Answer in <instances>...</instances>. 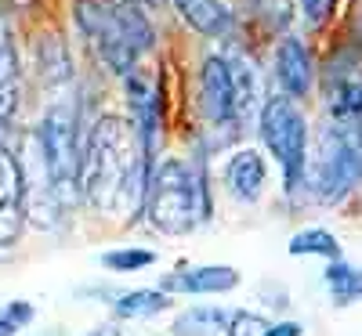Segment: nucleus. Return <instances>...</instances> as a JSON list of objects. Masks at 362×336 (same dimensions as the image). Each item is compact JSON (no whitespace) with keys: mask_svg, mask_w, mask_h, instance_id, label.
<instances>
[{"mask_svg":"<svg viewBox=\"0 0 362 336\" xmlns=\"http://www.w3.org/2000/svg\"><path fill=\"white\" fill-rule=\"evenodd\" d=\"M148 170H153V160L141 152L138 134L116 116L98 119L80 145V196L98 213H134L145 199Z\"/></svg>","mask_w":362,"mask_h":336,"instance_id":"obj_1","label":"nucleus"},{"mask_svg":"<svg viewBox=\"0 0 362 336\" xmlns=\"http://www.w3.org/2000/svg\"><path fill=\"white\" fill-rule=\"evenodd\" d=\"M76 29L112 76L138 69V58L153 51L156 33L138 0H80Z\"/></svg>","mask_w":362,"mask_h":336,"instance_id":"obj_2","label":"nucleus"},{"mask_svg":"<svg viewBox=\"0 0 362 336\" xmlns=\"http://www.w3.org/2000/svg\"><path fill=\"white\" fill-rule=\"evenodd\" d=\"M141 206L148 213V221H153V228L163 235H185L210 213L203 181L181 160H163L160 167L148 170Z\"/></svg>","mask_w":362,"mask_h":336,"instance_id":"obj_3","label":"nucleus"},{"mask_svg":"<svg viewBox=\"0 0 362 336\" xmlns=\"http://www.w3.org/2000/svg\"><path fill=\"white\" fill-rule=\"evenodd\" d=\"M257 131H261L264 148L276 156V163L283 170V185L290 192H297L300 177H305V160H308V119H305V112L297 109L293 98L272 95L257 109Z\"/></svg>","mask_w":362,"mask_h":336,"instance_id":"obj_4","label":"nucleus"},{"mask_svg":"<svg viewBox=\"0 0 362 336\" xmlns=\"http://www.w3.org/2000/svg\"><path fill=\"white\" fill-rule=\"evenodd\" d=\"M37 138H40V152L51 170L58 199L73 206L80 196V131H76L73 109L54 105L37 124Z\"/></svg>","mask_w":362,"mask_h":336,"instance_id":"obj_5","label":"nucleus"},{"mask_svg":"<svg viewBox=\"0 0 362 336\" xmlns=\"http://www.w3.org/2000/svg\"><path fill=\"white\" fill-rule=\"evenodd\" d=\"M199 112H203V127L210 134V145H228L243 131V112L235 102V83L228 73V58L225 51L206 54L199 66Z\"/></svg>","mask_w":362,"mask_h":336,"instance_id":"obj_6","label":"nucleus"},{"mask_svg":"<svg viewBox=\"0 0 362 336\" xmlns=\"http://www.w3.org/2000/svg\"><path fill=\"white\" fill-rule=\"evenodd\" d=\"M322 95L329 119H362V58H334L322 80Z\"/></svg>","mask_w":362,"mask_h":336,"instance_id":"obj_7","label":"nucleus"},{"mask_svg":"<svg viewBox=\"0 0 362 336\" xmlns=\"http://www.w3.org/2000/svg\"><path fill=\"white\" fill-rule=\"evenodd\" d=\"M124 90H127V109H131V131L138 134V145L148 160L156 152V131H160V95L148 76H141L138 69L124 76Z\"/></svg>","mask_w":362,"mask_h":336,"instance_id":"obj_8","label":"nucleus"},{"mask_svg":"<svg viewBox=\"0 0 362 336\" xmlns=\"http://www.w3.org/2000/svg\"><path fill=\"white\" fill-rule=\"evenodd\" d=\"M276 80L283 87V95L300 102L312 95L315 83V66H312V51L300 44L297 37H283L276 47Z\"/></svg>","mask_w":362,"mask_h":336,"instance_id":"obj_9","label":"nucleus"},{"mask_svg":"<svg viewBox=\"0 0 362 336\" xmlns=\"http://www.w3.org/2000/svg\"><path fill=\"white\" fill-rule=\"evenodd\" d=\"M170 8L199 37L228 40L235 33V15H232V8L225 4V0H170Z\"/></svg>","mask_w":362,"mask_h":336,"instance_id":"obj_10","label":"nucleus"},{"mask_svg":"<svg viewBox=\"0 0 362 336\" xmlns=\"http://www.w3.org/2000/svg\"><path fill=\"white\" fill-rule=\"evenodd\" d=\"M225 188L232 199L239 203H257L261 192H264V181H268V167H264V156L257 148H239L228 156L225 163Z\"/></svg>","mask_w":362,"mask_h":336,"instance_id":"obj_11","label":"nucleus"},{"mask_svg":"<svg viewBox=\"0 0 362 336\" xmlns=\"http://www.w3.org/2000/svg\"><path fill=\"white\" fill-rule=\"evenodd\" d=\"M33 66H37V76L47 90H66L73 83V58H69V47L58 33H37L33 40Z\"/></svg>","mask_w":362,"mask_h":336,"instance_id":"obj_12","label":"nucleus"},{"mask_svg":"<svg viewBox=\"0 0 362 336\" xmlns=\"http://www.w3.org/2000/svg\"><path fill=\"white\" fill-rule=\"evenodd\" d=\"M235 282H239V271L235 268H228V264H199V268H181V271L167 275L160 289L196 296V293H225Z\"/></svg>","mask_w":362,"mask_h":336,"instance_id":"obj_13","label":"nucleus"},{"mask_svg":"<svg viewBox=\"0 0 362 336\" xmlns=\"http://www.w3.org/2000/svg\"><path fill=\"white\" fill-rule=\"evenodd\" d=\"M22 95V62H18V44L11 37V25L0 18V124H11L18 112Z\"/></svg>","mask_w":362,"mask_h":336,"instance_id":"obj_14","label":"nucleus"},{"mask_svg":"<svg viewBox=\"0 0 362 336\" xmlns=\"http://www.w3.org/2000/svg\"><path fill=\"white\" fill-rule=\"evenodd\" d=\"M228 315L225 308H189L181 311L170 325L174 336H221L225 325H228Z\"/></svg>","mask_w":362,"mask_h":336,"instance_id":"obj_15","label":"nucleus"},{"mask_svg":"<svg viewBox=\"0 0 362 336\" xmlns=\"http://www.w3.org/2000/svg\"><path fill=\"white\" fill-rule=\"evenodd\" d=\"M170 296L167 289H131V293H119L112 300V308L119 318H148V315H160L170 308Z\"/></svg>","mask_w":362,"mask_h":336,"instance_id":"obj_16","label":"nucleus"},{"mask_svg":"<svg viewBox=\"0 0 362 336\" xmlns=\"http://www.w3.org/2000/svg\"><path fill=\"white\" fill-rule=\"evenodd\" d=\"M22 206V167L18 152L8 148V141L0 138V210Z\"/></svg>","mask_w":362,"mask_h":336,"instance_id":"obj_17","label":"nucleus"},{"mask_svg":"<svg viewBox=\"0 0 362 336\" xmlns=\"http://www.w3.org/2000/svg\"><path fill=\"white\" fill-rule=\"evenodd\" d=\"M322 279H326L329 293H334L341 304L362 300V268H351L341 257H334V260H329V268L322 271Z\"/></svg>","mask_w":362,"mask_h":336,"instance_id":"obj_18","label":"nucleus"},{"mask_svg":"<svg viewBox=\"0 0 362 336\" xmlns=\"http://www.w3.org/2000/svg\"><path fill=\"white\" fill-rule=\"evenodd\" d=\"M290 253L293 257H341V242L334 239V232H326V228H305V232H297L290 239Z\"/></svg>","mask_w":362,"mask_h":336,"instance_id":"obj_19","label":"nucleus"},{"mask_svg":"<svg viewBox=\"0 0 362 336\" xmlns=\"http://www.w3.org/2000/svg\"><path fill=\"white\" fill-rule=\"evenodd\" d=\"M247 4L254 8L257 18H264L268 25H276V29H286L290 18L297 15L293 11V0H247Z\"/></svg>","mask_w":362,"mask_h":336,"instance_id":"obj_20","label":"nucleus"},{"mask_svg":"<svg viewBox=\"0 0 362 336\" xmlns=\"http://www.w3.org/2000/svg\"><path fill=\"white\" fill-rule=\"evenodd\" d=\"M268 325L272 322L257 311H232L228 325H225V336H268Z\"/></svg>","mask_w":362,"mask_h":336,"instance_id":"obj_21","label":"nucleus"},{"mask_svg":"<svg viewBox=\"0 0 362 336\" xmlns=\"http://www.w3.org/2000/svg\"><path fill=\"white\" fill-rule=\"evenodd\" d=\"M153 260H156L153 250H112V253L102 257V264L109 271H141V268H148Z\"/></svg>","mask_w":362,"mask_h":336,"instance_id":"obj_22","label":"nucleus"},{"mask_svg":"<svg viewBox=\"0 0 362 336\" xmlns=\"http://www.w3.org/2000/svg\"><path fill=\"white\" fill-rule=\"evenodd\" d=\"M293 11L297 18L305 22V25H322L329 18V11H334V0H293Z\"/></svg>","mask_w":362,"mask_h":336,"instance_id":"obj_23","label":"nucleus"},{"mask_svg":"<svg viewBox=\"0 0 362 336\" xmlns=\"http://www.w3.org/2000/svg\"><path fill=\"white\" fill-rule=\"evenodd\" d=\"M18 232H22V206L0 210V253L15 246V242H18Z\"/></svg>","mask_w":362,"mask_h":336,"instance_id":"obj_24","label":"nucleus"},{"mask_svg":"<svg viewBox=\"0 0 362 336\" xmlns=\"http://www.w3.org/2000/svg\"><path fill=\"white\" fill-rule=\"evenodd\" d=\"M305 329H300L297 322H279V325H268V336H300Z\"/></svg>","mask_w":362,"mask_h":336,"instance_id":"obj_25","label":"nucleus"},{"mask_svg":"<svg viewBox=\"0 0 362 336\" xmlns=\"http://www.w3.org/2000/svg\"><path fill=\"white\" fill-rule=\"evenodd\" d=\"M18 329H22V325H18V322L8 315V311H0V336H15Z\"/></svg>","mask_w":362,"mask_h":336,"instance_id":"obj_26","label":"nucleus"},{"mask_svg":"<svg viewBox=\"0 0 362 336\" xmlns=\"http://www.w3.org/2000/svg\"><path fill=\"white\" fill-rule=\"evenodd\" d=\"M87 336H124V332H119V325H112V322H105V325H98V329H90Z\"/></svg>","mask_w":362,"mask_h":336,"instance_id":"obj_27","label":"nucleus"},{"mask_svg":"<svg viewBox=\"0 0 362 336\" xmlns=\"http://www.w3.org/2000/svg\"><path fill=\"white\" fill-rule=\"evenodd\" d=\"M29 4H33V0H0V8H4V11H25Z\"/></svg>","mask_w":362,"mask_h":336,"instance_id":"obj_28","label":"nucleus"},{"mask_svg":"<svg viewBox=\"0 0 362 336\" xmlns=\"http://www.w3.org/2000/svg\"><path fill=\"white\" fill-rule=\"evenodd\" d=\"M141 8H148V11H160L163 4H170V0H138Z\"/></svg>","mask_w":362,"mask_h":336,"instance_id":"obj_29","label":"nucleus"},{"mask_svg":"<svg viewBox=\"0 0 362 336\" xmlns=\"http://www.w3.org/2000/svg\"><path fill=\"white\" fill-rule=\"evenodd\" d=\"M8 134V124H0V138H4Z\"/></svg>","mask_w":362,"mask_h":336,"instance_id":"obj_30","label":"nucleus"},{"mask_svg":"<svg viewBox=\"0 0 362 336\" xmlns=\"http://www.w3.org/2000/svg\"><path fill=\"white\" fill-rule=\"evenodd\" d=\"M51 336H58V332H51Z\"/></svg>","mask_w":362,"mask_h":336,"instance_id":"obj_31","label":"nucleus"}]
</instances>
